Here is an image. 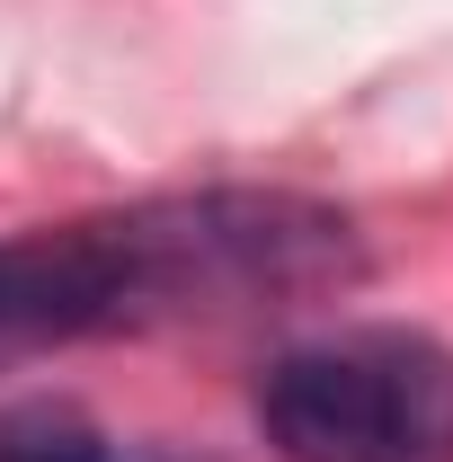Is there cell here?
Returning a JSON list of instances; mask_svg holds the SVG:
<instances>
[{
  "label": "cell",
  "instance_id": "7a4b0ae2",
  "mask_svg": "<svg viewBox=\"0 0 453 462\" xmlns=\"http://www.w3.org/2000/svg\"><path fill=\"white\" fill-rule=\"evenodd\" d=\"M98 329H143V267L125 214L0 240V365Z\"/></svg>",
  "mask_w": 453,
  "mask_h": 462
},
{
  "label": "cell",
  "instance_id": "6da1fadb",
  "mask_svg": "<svg viewBox=\"0 0 453 462\" xmlns=\"http://www.w3.org/2000/svg\"><path fill=\"white\" fill-rule=\"evenodd\" d=\"M284 462H453V346L418 329H338L284 346L258 383Z\"/></svg>",
  "mask_w": 453,
  "mask_h": 462
},
{
  "label": "cell",
  "instance_id": "3957f363",
  "mask_svg": "<svg viewBox=\"0 0 453 462\" xmlns=\"http://www.w3.org/2000/svg\"><path fill=\"white\" fill-rule=\"evenodd\" d=\"M0 462H152L107 427L71 418V409H9L0 418Z\"/></svg>",
  "mask_w": 453,
  "mask_h": 462
}]
</instances>
